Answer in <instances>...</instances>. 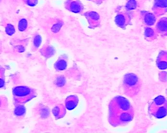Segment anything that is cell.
<instances>
[{"label": "cell", "mask_w": 167, "mask_h": 133, "mask_svg": "<svg viewBox=\"0 0 167 133\" xmlns=\"http://www.w3.org/2000/svg\"><path fill=\"white\" fill-rule=\"evenodd\" d=\"M145 36L146 38L154 40L157 37V31H156L150 27H146L145 30Z\"/></svg>", "instance_id": "cell-15"}, {"label": "cell", "mask_w": 167, "mask_h": 133, "mask_svg": "<svg viewBox=\"0 0 167 133\" xmlns=\"http://www.w3.org/2000/svg\"><path fill=\"white\" fill-rule=\"evenodd\" d=\"M64 6L66 9L73 13L81 14L83 12V5L79 0H66Z\"/></svg>", "instance_id": "cell-5"}, {"label": "cell", "mask_w": 167, "mask_h": 133, "mask_svg": "<svg viewBox=\"0 0 167 133\" xmlns=\"http://www.w3.org/2000/svg\"><path fill=\"white\" fill-rule=\"evenodd\" d=\"M61 106V105L57 106L54 108V109L52 110V112H53L54 115L56 118L57 119L62 118L65 115V108L63 106H62V107Z\"/></svg>", "instance_id": "cell-13"}, {"label": "cell", "mask_w": 167, "mask_h": 133, "mask_svg": "<svg viewBox=\"0 0 167 133\" xmlns=\"http://www.w3.org/2000/svg\"><path fill=\"white\" fill-rule=\"evenodd\" d=\"M85 16L88 20L90 27H95L99 26L100 23V17L99 14L95 12H88L86 13Z\"/></svg>", "instance_id": "cell-8"}, {"label": "cell", "mask_w": 167, "mask_h": 133, "mask_svg": "<svg viewBox=\"0 0 167 133\" xmlns=\"http://www.w3.org/2000/svg\"><path fill=\"white\" fill-rule=\"evenodd\" d=\"M67 66L66 60L64 59L60 58L55 63L54 68L57 71H63L65 70Z\"/></svg>", "instance_id": "cell-14"}, {"label": "cell", "mask_w": 167, "mask_h": 133, "mask_svg": "<svg viewBox=\"0 0 167 133\" xmlns=\"http://www.w3.org/2000/svg\"><path fill=\"white\" fill-rule=\"evenodd\" d=\"M157 66L159 69H167V52H161L158 56L157 60Z\"/></svg>", "instance_id": "cell-11"}, {"label": "cell", "mask_w": 167, "mask_h": 133, "mask_svg": "<svg viewBox=\"0 0 167 133\" xmlns=\"http://www.w3.org/2000/svg\"><path fill=\"white\" fill-rule=\"evenodd\" d=\"M143 20L144 23L147 26H153L156 21V16L152 13L149 12H143L142 13Z\"/></svg>", "instance_id": "cell-9"}, {"label": "cell", "mask_w": 167, "mask_h": 133, "mask_svg": "<svg viewBox=\"0 0 167 133\" xmlns=\"http://www.w3.org/2000/svg\"><path fill=\"white\" fill-rule=\"evenodd\" d=\"M18 29L20 31H25L28 27V22L25 19H22L18 23Z\"/></svg>", "instance_id": "cell-18"}, {"label": "cell", "mask_w": 167, "mask_h": 133, "mask_svg": "<svg viewBox=\"0 0 167 133\" xmlns=\"http://www.w3.org/2000/svg\"><path fill=\"white\" fill-rule=\"evenodd\" d=\"M78 98L75 95L68 96L65 100V106L69 110H73L77 107L78 103Z\"/></svg>", "instance_id": "cell-12"}, {"label": "cell", "mask_w": 167, "mask_h": 133, "mask_svg": "<svg viewBox=\"0 0 167 133\" xmlns=\"http://www.w3.org/2000/svg\"><path fill=\"white\" fill-rule=\"evenodd\" d=\"M14 99L19 103H26L36 96V93L31 88L26 86H18L13 90Z\"/></svg>", "instance_id": "cell-4"}, {"label": "cell", "mask_w": 167, "mask_h": 133, "mask_svg": "<svg viewBox=\"0 0 167 133\" xmlns=\"http://www.w3.org/2000/svg\"><path fill=\"white\" fill-rule=\"evenodd\" d=\"M134 116V110L127 99L117 96L109 105L110 123L113 126L124 125L131 121Z\"/></svg>", "instance_id": "cell-1"}, {"label": "cell", "mask_w": 167, "mask_h": 133, "mask_svg": "<svg viewBox=\"0 0 167 133\" xmlns=\"http://www.w3.org/2000/svg\"><path fill=\"white\" fill-rule=\"evenodd\" d=\"M116 24L120 27L124 28L131 23V18L129 14L126 13H119L115 18Z\"/></svg>", "instance_id": "cell-6"}, {"label": "cell", "mask_w": 167, "mask_h": 133, "mask_svg": "<svg viewBox=\"0 0 167 133\" xmlns=\"http://www.w3.org/2000/svg\"><path fill=\"white\" fill-rule=\"evenodd\" d=\"M149 112L157 118H162L167 115V100L162 96L156 98L149 107Z\"/></svg>", "instance_id": "cell-3"}, {"label": "cell", "mask_w": 167, "mask_h": 133, "mask_svg": "<svg viewBox=\"0 0 167 133\" xmlns=\"http://www.w3.org/2000/svg\"><path fill=\"white\" fill-rule=\"evenodd\" d=\"M156 31L161 35L167 36V18L163 17L158 21L156 25Z\"/></svg>", "instance_id": "cell-10"}, {"label": "cell", "mask_w": 167, "mask_h": 133, "mask_svg": "<svg viewBox=\"0 0 167 133\" xmlns=\"http://www.w3.org/2000/svg\"><path fill=\"white\" fill-rule=\"evenodd\" d=\"M137 5L136 0H129L125 5V8L128 11L133 10L137 8Z\"/></svg>", "instance_id": "cell-17"}, {"label": "cell", "mask_w": 167, "mask_h": 133, "mask_svg": "<svg viewBox=\"0 0 167 133\" xmlns=\"http://www.w3.org/2000/svg\"><path fill=\"white\" fill-rule=\"evenodd\" d=\"M153 10L159 16L167 12V0H156Z\"/></svg>", "instance_id": "cell-7"}, {"label": "cell", "mask_w": 167, "mask_h": 133, "mask_svg": "<svg viewBox=\"0 0 167 133\" xmlns=\"http://www.w3.org/2000/svg\"><path fill=\"white\" fill-rule=\"evenodd\" d=\"M41 43V37L39 35H36L33 40V46L35 49H38Z\"/></svg>", "instance_id": "cell-19"}, {"label": "cell", "mask_w": 167, "mask_h": 133, "mask_svg": "<svg viewBox=\"0 0 167 133\" xmlns=\"http://www.w3.org/2000/svg\"><path fill=\"white\" fill-rule=\"evenodd\" d=\"M5 32L7 35L12 36L15 32V29L12 24H8L5 28Z\"/></svg>", "instance_id": "cell-20"}, {"label": "cell", "mask_w": 167, "mask_h": 133, "mask_svg": "<svg viewBox=\"0 0 167 133\" xmlns=\"http://www.w3.org/2000/svg\"><path fill=\"white\" fill-rule=\"evenodd\" d=\"M88 1H91V0H88Z\"/></svg>", "instance_id": "cell-22"}, {"label": "cell", "mask_w": 167, "mask_h": 133, "mask_svg": "<svg viewBox=\"0 0 167 133\" xmlns=\"http://www.w3.org/2000/svg\"><path fill=\"white\" fill-rule=\"evenodd\" d=\"M26 112V108L24 105L21 104H18V106L15 107V109L14 111V113L15 116H21L25 115Z\"/></svg>", "instance_id": "cell-16"}, {"label": "cell", "mask_w": 167, "mask_h": 133, "mask_svg": "<svg viewBox=\"0 0 167 133\" xmlns=\"http://www.w3.org/2000/svg\"><path fill=\"white\" fill-rule=\"evenodd\" d=\"M26 2L30 6H35L37 5L38 0H27Z\"/></svg>", "instance_id": "cell-21"}, {"label": "cell", "mask_w": 167, "mask_h": 133, "mask_svg": "<svg viewBox=\"0 0 167 133\" xmlns=\"http://www.w3.org/2000/svg\"><path fill=\"white\" fill-rule=\"evenodd\" d=\"M141 83L137 76L133 73H128L124 76L123 88L126 95L133 97L138 93L140 90Z\"/></svg>", "instance_id": "cell-2"}]
</instances>
